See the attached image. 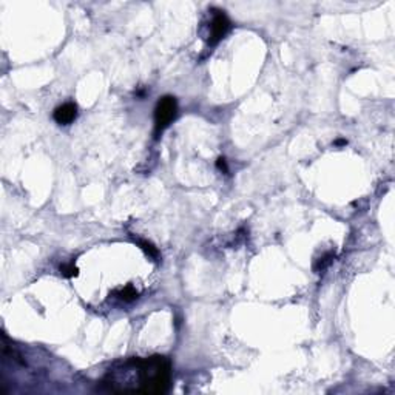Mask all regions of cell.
<instances>
[{"label":"cell","mask_w":395,"mask_h":395,"mask_svg":"<svg viewBox=\"0 0 395 395\" xmlns=\"http://www.w3.org/2000/svg\"><path fill=\"white\" fill-rule=\"evenodd\" d=\"M116 372L125 377L103 378V386L113 392H138L147 395L164 393L172 381V363L167 357L153 355L148 358H131Z\"/></svg>","instance_id":"cell-1"},{"label":"cell","mask_w":395,"mask_h":395,"mask_svg":"<svg viewBox=\"0 0 395 395\" xmlns=\"http://www.w3.org/2000/svg\"><path fill=\"white\" fill-rule=\"evenodd\" d=\"M178 115V102L173 96H164L157 100L154 108V128L156 133L165 130Z\"/></svg>","instance_id":"cell-2"},{"label":"cell","mask_w":395,"mask_h":395,"mask_svg":"<svg viewBox=\"0 0 395 395\" xmlns=\"http://www.w3.org/2000/svg\"><path fill=\"white\" fill-rule=\"evenodd\" d=\"M230 20L229 17L224 14V11L215 10L212 23H210V37H208V43L210 45H216L230 30Z\"/></svg>","instance_id":"cell-3"},{"label":"cell","mask_w":395,"mask_h":395,"mask_svg":"<svg viewBox=\"0 0 395 395\" xmlns=\"http://www.w3.org/2000/svg\"><path fill=\"white\" fill-rule=\"evenodd\" d=\"M138 244L151 256V258H157L159 256V253H157V250H156V247L151 244V243H148V241H142V240H138Z\"/></svg>","instance_id":"cell-6"},{"label":"cell","mask_w":395,"mask_h":395,"mask_svg":"<svg viewBox=\"0 0 395 395\" xmlns=\"http://www.w3.org/2000/svg\"><path fill=\"white\" fill-rule=\"evenodd\" d=\"M218 167H219V168H224V170L227 172V165H225V159H224V157H219V159H218Z\"/></svg>","instance_id":"cell-8"},{"label":"cell","mask_w":395,"mask_h":395,"mask_svg":"<svg viewBox=\"0 0 395 395\" xmlns=\"http://www.w3.org/2000/svg\"><path fill=\"white\" fill-rule=\"evenodd\" d=\"M119 298L124 300V301H133V300L138 298V292L135 291L133 286H127L119 292Z\"/></svg>","instance_id":"cell-5"},{"label":"cell","mask_w":395,"mask_h":395,"mask_svg":"<svg viewBox=\"0 0 395 395\" xmlns=\"http://www.w3.org/2000/svg\"><path fill=\"white\" fill-rule=\"evenodd\" d=\"M61 273L67 278H73V276H77L79 270L74 264H68V266H62L61 267Z\"/></svg>","instance_id":"cell-7"},{"label":"cell","mask_w":395,"mask_h":395,"mask_svg":"<svg viewBox=\"0 0 395 395\" xmlns=\"http://www.w3.org/2000/svg\"><path fill=\"white\" fill-rule=\"evenodd\" d=\"M52 118H54V121L61 125L71 124L77 118V105L74 102H67V103L59 105L54 110V113H52Z\"/></svg>","instance_id":"cell-4"}]
</instances>
